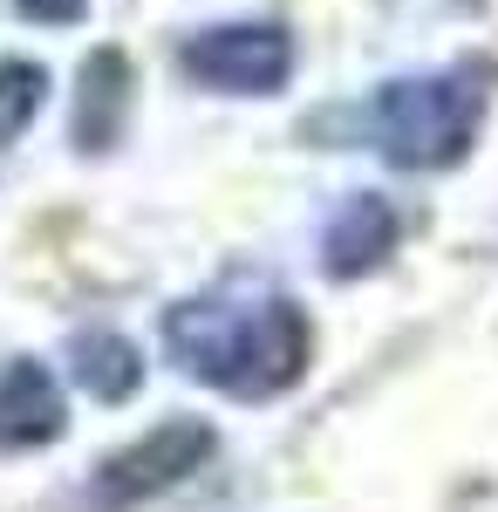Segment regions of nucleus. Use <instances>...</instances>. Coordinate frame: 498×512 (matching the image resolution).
<instances>
[{
  "instance_id": "nucleus-1",
  "label": "nucleus",
  "mask_w": 498,
  "mask_h": 512,
  "mask_svg": "<svg viewBox=\"0 0 498 512\" xmlns=\"http://www.w3.org/2000/svg\"><path fill=\"white\" fill-rule=\"evenodd\" d=\"M164 349L171 362L212 383L226 396H280L301 383L307 355H314V328L287 294H260V301H178L164 315Z\"/></svg>"
},
{
  "instance_id": "nucleus-2",
  "label": "nucleus",
  "mask_w": 498,
  "mask_h": 512,
  "mask_svg": "<svg viewBox=\"0 0 498 512\" xmlns=\"http://www.w3.org/2000/svg\"><path fill=\"white\" fill-rule=\"evenodd\" d=\"M485 62H451L430 76H396L369 96V137L389 164L403 171H444L471 151L478 123H485Z\"/></svg>"
},
{
  "instance_id": "nucleus-3",
  "label": "nucleus",
  "mask_w": 498,
  "mask_h": 512,
  "mask_svg": "<svg viewBox=\"0 0 498 512\" xmlns=\"http://www.w3.org/2000/svg\"><path fill=\"white\" fill-rule=\"evenodd\" d=\"M212 424L205 417H164L157 431H144L137 444H123L116 458L96 465L89 478V512H123V506H144L157 499L164 485H178L185 472H198L212 458Z\"/></svg>"
},
{
  "instance_id": "nucleus-4",
  "label": "nucleus",
  "mask_w": 498,
  "mask_h": 512,
  "mask_svg": "<svg viewBox=\"0 0 498 512\" xmlns=\"http://www.w3.org/2000/svg\"><path fill=\"white\" fill-rule=\"evenodd\" d=\"M185 76L205 89H226V96H273L294 76V41L273 21H226V28H198L178 48Z\"/></svg>"
},
{
  "instance_id": "nucleus-5",
  "label": "nucleus",
  "mask_w": 498,
  "mask_h": 512,
  "mask_svg": "<svg viewBox=\"0 0 498 512\" xmlns=\"http://www.w3.org/2000/svg\"><path fill=\"white\" fill-rule=\"evenodd\" d=\"M62 431H69V403L55 390L48 362L35 355L0 362V451H35V444H55Z\"/></svg>"
},
{
  "instance_id": "nucleus-6",
  "label": "nucleus",
  "mask_w": 498,
  "mask_h": 512,
  "mask_svg": "<svg viewBox=\"0 0 498 512\" xmlns=\"http://www.w3.org/2000/svg\"><path fill=\"white\" fill-rule=\"evenodd\" d=\"M396 233H403V219H396V205H389L383 192H348L342 212L328 219V239H321L328 274L362 280L369 267H383L389 253H396Z\"/></svg>"
},
{
  "instance_id": "nucleus-7",
  "label": "nucleus",
  "mask_w": 498,
  "mask_h": 512,
  "mask_svg": "<svg viewBox=\"0 0 498 512\" xmlns=\"http://www.w3.org/2000/svg\"><path fill=\"white\" fill-rule=\"evenodd\" d=\"M123 117H130V62H123V48H96L82 62V89H76V144L110 151L123 137Z\"/></svg>"
},
{
  "instance_id": "nucleus-8",
  "label": "nucleus",
  "mask_w": 498,
  "mask_h": 512,
  "mask_svg": "<svg viewBox=\"0 0 498 512\" xmlns=\"http://www.w3.org/2000/svg\"><path fill=\"white\" fill-rule=\"evenodd\" d=\"M69 369H76V383L96 403H130L137 383H144V355L130 349L116 328H82L69 342Z\"/></svg>"
},
{
  "instance_id": "nucleus-9",
  "label": "nucleus",
  "mask_w": 498,
  "mask_h": 512,
  "mask_svg": "<svg viewBox=\"0 0 498 512\" xmlns=\"http://www.w3.org/2000/svg\"><path fill=\"white\" fill-rule=\"evenodd\" d=\"M41 89H48V69H41V62H21V55L0 62V144H14V137L35 123Z\"/></svg>"
},
{
  "instance_id": "nucleus-10",
  "label": "nucleus",
  "mask_w": 498,
  "mask_h": 512,
  "mask_svg": "<svg viewBox=\"0 0 498 512\" xmlns=\"http://www.w3.org/2000/svg\"><path fill=\"white\" fill-rule=\"evenodd\" d=\"M28 21H48V28H76L82 14H89V0H14Z\"/></svg>"
}]
</instances>
